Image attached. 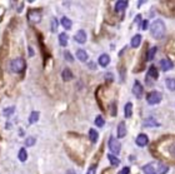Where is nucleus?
Returning a JSON list of instances; mask_svg holds the SVG:
<instances>
[{
  "label": "nucleus",
  "instance_id": "nucleus-1",
  "mask_svg": "<svg viewBox=\"0 0 175 174\" xmlns=\"http://www.w3.org/2000/svg\"><path fill=\"white\" fill-rule=\"evenodd\" d=\"M169 167L163 163H149L143 167V172L145 174H166Z\"/></svg>",
  "mask_w": 175,
  "mask_h": 174
},
{
  "label": "nucleus",
  "instance_id": "nucleus-2",
  "mask_svg": "<svg viewBox=\"0 0 175 174\" xmlns=\"http://www.w3.org/2000/svg\"><path fill=\"white\" fill-rule=\"evenodd\" d=\"M150 33H151L153 38L162 39L165 35V24L163 20H159V19L155 20L150 26Z\"/></svg>",
  "mask_w": 175,
  "mask_h": 174
},
{
  "label": "nucleus",
  "instance_id": "nucleus-3",
  "mask_svg": "<svg viewBox=\"0 0 175 174\" xmlns=\"http://www.w3.org/2000/svg\"><path fill=\"white\" fill-rule=\"evenodd\" d=\"M10 69L14 73H22L25 69V60L23 58H16L10 63Z\"/></svg>",
  "mask_w": 175,
  "mask_h": 174
},
{
  "label": "nucleus",
  "instance_id": "nucleus-4",
  "mask_svg": "<svg viewBox=\"0 0 175 174\" xmlns=\"http://www.w3.org/2000/svg\"><path fill=\"white\" fill-rule=\"evenodd\" d=\"M162 99H163L162 93H159V92H151L146 96V102H148V104H150V105H155V104L162 102Z\"/></svg>",
  "mask_w": 175,
  "mask_h": 174
},
{
  "label": "nucleus",
  "instance_id": "nucleus-5",
  "mask_svg": "<svg viewBox=\"0 0 175 174\" xmlns=\"http://www.w3.org/2000/svg\"><path fill=\"white\" fill-rule=\"evenodd\" d=\"M109 149L111 150V153L114 154H119L121 150V144L118 142V139H115L114 137H110L109 139Z\"/></svg>",
  "mask_w": 175,
  "mask_h": 174
},
{
  "label": "nucleus",
  "instance_id": "nucleus-6",
  "mask_svg": "<svg viewBox=\"0 0 175 174\" xmlns=\"http://www.w3.org/2000/svg\"><path fill=\"white\" fill-rule=\"evenodd\" d=\"M28 20H29L30 23H33V24L40 23V20H41L40 11H38V10H30L29 14H28Z\"/></svg>",
  "mask_w": 175,
  "mask_h": 174
},
{
  "label": "nucleus",
  "instance_id": "nucleus-7",
  "mask_svg": "<svg viewBox=\"0 0 175 174\" xmlns=\"http://www.w3.org/2000/svg\"><path fill=\"white\" fill-rule=\"evenodd\" d=\"M143 93H144L143 85L140 84L139 81H135V83H134V87H133V94H134L138 99H140V98L143 96Z\"/></svg>",
  "mask_w": 175,
  "mask_h": 174
},
{
  "label": "nucleus",
  "instance_id": "nucleus-8",
  "mask_svg": "<svg viewBox=\"0 0 175 174\" xmlns=\"http://www.w3.org/2000/svg\"><path fill=\"white\" fill-rule=\"evenodd\" d=\"M135 143L136 145H139V147H145L146 144L149 143V139H148V135L145 134H139L135 139Z\"/></svg>",
  "mask_w": 175,
  "mask_h": 174
},
{
  "label": "nucleus",
  "instance_id": "nucleus-9",
  "mask_svg": "<svg viewBox=\"0 0 175 174\" xmlns=\"http://www.w3.org/2000/svg\"><path fill=\"white\" fill-rule=\"evenodd\" d=\"M160 66H162L163 72L171 70V69H173V63L169 59H162V61H160Z\"/></svg>",
  "mask_w": 175,
  "mask_h": 174
},
{
  "label": "nucleus",
  "instance_id": "nucleus-10",
  "mask_svg": "<svg viewBox=\"0 0 175 174\" xmlns=\"http://www.w3.org/2000/svg\"><path fill=\"white\" fill-rule=\"evenodd\" d=\"M116 133H118V138H124L125 135H127V127H125V123L124 122L119 123L118 129H116Z\"/></svg>",
  "mask_w": 175,
  "mask_h": 174
},
{
  "label": "nucleus",
  "instance_id": "nucleus-11",
  "mask_svg": "<svg viewBox=\"0 0 175 174\" xmlns=\"http://www.w3.org/2000/svg\"><path fill=\"white\" fill-rule=\"evenodd\" d=\"M75 40L78 41L79 44H84L86 41V34L84 30H79L78 33L75 34Z\"/></svg>",
  "mask_w": 175,
  "mask_h": 174
},
{
  "label": "nucleus",
  "instance_id": "nucleus-12",
  "mask_svg": "<svg viewBox=\"0 0 175 174\" xmlns=\"http://www.w3.org/2000/svg\"><path fill=\"white\" fill-rule=\"evenodd\" d=\"M128 1L127 0H118V1L115 3V11H123L125 10V8L128 6Z\"/></svg>",
  "mask_w": 175,
  "mask_h": 174
},
{
  "label": "nucleus",
  "instance_id": "nucleus-13",
  "mask_svg": "<svg viewBox=\"0 0 175 174\" xmlns=\"http://www.w3.org/2000/svg\"><path fill=\"white\" fill-rule=\"evenodd\" d=\"M149 78H153V79H158L159 78V73H158V69L151 65L149 68V70H148V76H146V79H149Z\"/></svg>",
  "mask_w": 175,
  "mask_h": 174
},
{
  "label": "nucleus",
  "instance_id": "nucleus-14",
  "mask_svg": "<svg viewBox=\"0 0 175 174\" xmlns=\"http://www.w3.org/2000/svg\"><path fill=\"white\" fill-rule=\"evenodd\" d=\"M61 76H63V79H64V81H69V80L73 79V73L69 68H65L61 73Z\"/></svg>",
  "mask_w": 175,
  "mask_h": 174
},
{
  "label": "nucleus",
  "instance_id": "nucleus-15",
  "mask_svg": "<svg viewBox=\"0 0 175 174\" xmlns=\"http://www.w3.org/2000/svg\"><path fill=\"white\" fill-rule=\"evenodd\" d=\"M143 125L144 127H159V123L154 119V118H148V119H145L143 122Z\"/></svg>",
  "mask_w": 175,
  "mask_h": 174
},
{
  "label": "nucleus",
  "instance_id": "nucleus-16",
  "mask_svg": "<svg viewBox=\"0 0 175 174\" xmlns=\"http://www.w3.org/2000/svg\"><path fill=\"white\" fill-rule=\"evenodd\" d=\"M109 63H110V57L108 54H101L99 57V64L101 66H106Z\"/></svg>",
  "mask_w": 175,
  "mask_h": 174
},
{
  "label": "nucleus",
  "instance_id": "nucleus-17",
  "mask_svg": "<svg viewBox=\"0 0 175 174\" xmlns=\"http://www.w3.org/2000/svg\"><path fill=\"white\" fill-rule=\"evenodd\" d=\"M124 113H125V118H130L133 115V103H127L124 108Z\"/></svg>",
  "mask_w": 175,
  "mask_h": 174
},
{
  "label": "nucleus",
  "instance_id": "nucleus-18",
  "mask_svg": "<svg viewBox=\"0 0 175 174\" xmlns=\"http://www.w3.org/2000/svg\"><path fill=\"white\" fill-rule=\"evenodd\" d=\"M140 43H141V35H140V34H136L135 37H133V39L130 41L133 48H138L140 45Z\"/></svg>",
  "mask_w": 175,
  "mask_h": 174
},
{
  "label": "nucleus",
  "instance_id": "nucleus-19",
  "mask_svg": "<svg viewBox=\"0 0 175 174\" xmlns=\"http://www.w3.org/2000/svg\"><path fill=\"white\" fill-rule=\"evenodd\" d=\"M76 57H78V59L80 61H86L88 60V54H86L85 50H83V49L76 50Z\"/></svg>",
  "mask_w": 175,
  "mask_h": 174
},
{
  "label": "nucleus",
  "instance_id": "nucleus-20",
  "mask_svg": "<svg viewBox=\"0 0 175 174\" xmlns=\"http://www.w3.org/2000/svg\"><path fill=\"white\" fill-rule=\"evenodd\" d=\"M68 40H69V38H68V35L65 33L59 34V43H60L61 46H66L68 45Z\"/></svg>",
  "mask_w": 175,
  "mask_h": 174
},
{
  "label": "nucleus",
  "instance_id": "nucleus-21",
  "mask_svg": "<svg viewBox=\"0 0 175 174\" xmlns=\"http://www.w3.org/2000/svg\"><path fill=\"white\" fill-rule=\"evenodd\" d=\"M71 24H73V23H71V20H70L69 18L64 16V18L61 19V25L64 26L65 29H68V30H69V29H71Z\"/></svg>",
  "mask_w": 175,
  "mask_h": 174
},
{
  "label": "nucleus",
  "instance_id": "nucleus-22",
  "mask_svg": "<svg viewBox=\"0 0 175 174\" xmlns=\"http://www.w3.org/2000/svg\"><path fill=\"white\" fill-rule=\"evenodd\" d=\"M89 138L92 143H96L98 142V131L95 129H90L89 130Z\"/></svg>",
  "mask_w": 175,
  "mask_h": 174
},
{
  "label": "nucleus",
  "instance_id": "nucleus-23",
  "mask_svg": "<svg viewBox=\"0 0 175 174\" xmlns=\"http://www.w3.org/2000/svg\"><path fill=\"white\" fill-rule=\"evenodd\" d=\"M18 158H19V161L20 162H25L26 159H28V153L25 150V148H22L19 150V154H18Z\"/></svg>",
  "mask_w": 175,
  "mask_h": 174
},
{
  "label": "nucleus",
  "instance_id": "nucleus-24",
  "mask_svg": "<svg viewBox=\"0 0 175 174\" xmlns=\"http://www.w3.org/2000/svg\"><path fill=\"white\" fill-rule=\"evenodd\" d=\"M165 84H166V88L169 90H171V92H174V90H175V79H173V78L166 79Z\"/></svg>",
  "mask_w": 175,
  "mask_h": 174
},
{
  "label": "nucleus",
  "instance_id": "nucleus-25",
  "mask_svg": "<svg viewBox=\"0 0 175 174\" xmlns=\"http://www.w3.org/2000/svg\"><path fill=\"white\" fill-rule=\"evenodd\" d=\"M39 116H40L39 112H33V113L30 114V116H29V124L36 123V122L39 120Z\"/></svg>",
  "mask_w": 175,
  "mask_h": 174
},
{
  "label": "nucleus",
  "instance_id": "nucleus-26",
  "mask_svg": "<svg viewBox=\"0 0 175 174\" xmlns=\"http://www.w3.org/2000/svg\"><path fill=\"white\" fill-rule=\"evenodd\" d=\"M108 159H109L110 164H113V165H119L120 164V159H119L118 157H115V155H113V154H108Z\"/></svg>",
  "mask_w": 175,
  "mask_h": 174
},
{
  "label": "nucleus",
  "instance_id": "nucleus-27",
  "mask_svg": "<svg viewBox=\"0 0 175 174\" xmlns=\"http://www.w3.org/2000/svg\"><path fill=\"white\" fill-rule=\"evenodd\" d=\"M156 50H158V48H156V46H153V48H150V50L148 52V55H146V59H148V60H153V59H154V57H155V53H156Z\"/></svg>",
  "mask_w": 175,
  "mask_h": 174
},
{
  "label": "nucleus",
  "instance_id": "nucleus-28",
  "mask_svg": "<svg viewBox=\"0 0 175 174\" xmlns=\"http://www.w3.org/2000/svg\"><path fill=\"white\" fill-rule=\"evenodd\" d=\"M58 19L57 18H53L51 19V31L53 33H57L58 31Z\"/></svg>",
  "mask_w": 175,
  "mask_h": 174
},
{
  "label": "nucleus",
  "instance_id": "nucleus-29",
  "mask_svg": "<svg viewBox=\"0 0 175 174\" xmlns=\"http://www.w3.org/2000/svg\"><path fill=\"white\" fill-rule=\"evenodd\" d=\"M95 125H98L99 128L104 127V119H103L101 115H98V116L95 118Z\"/></svg>",
  "mask_w": 175,
  "mask_h": 174
},
{
  "label": "nucleus",
  "instance_id": "nucleus-30",
  "mask_svg": "<svg viewBox=\"0 0 175 174\" xmlns=\"http://www.w3.org/2000/svg\"><path fill=\"white\" fill-rule=\"evenodd\" d=\"M14 110H15V108H14V107L6 108V109H4V110H3V114H4L5 116H9V115H11V114L14 113Z\"/></svg>",
  "mask_w": 175,
  "mask_h": 174
},
{
  "label": "nucleus",
  "instance_id": "nucleus-31",
  "mask_svg": "<svg viewBox=\"0 0 175 174\" xmlns=\"http://www.w3.org/2000/svg\"><path fill=\"white\" fill-rule=\"evenodd\" d=\"M34 144H35V138H33V137H29L25 140V145H28V147H33Z\"/></svg>",
  "mask_w": 175,
  "mask_h": 174
},
{
  "label": "nucleus",
  "instance_id": "nucleus-32",
  "mask_svg": "<svg viewBox=\"0 0 175 174\" xmlns=\"http://www.w3.org/2000/svg\"><path fill=\"white\" fill-rule=\"evenodd\" d=\"M64 58H65V60H68V61H70V63L74 61V58L71 57V54H70L69 52H65V53H64Z\"/></svg>",
  "mask_w": 175,
  "mask_h": 174
},
{
  "label": "nucleus",
  "instance_id": "nucleus-33",
  "mask_svg": "<svg viewBox=\"0 0 175 174\" xmlns=\"http://www.w3.org/2000/svg\"><path fill=\"white\" fill-rule=\"evenodd\" d=\"M169 153H170V154L175 158V143H173L171 145H170V147H169Z\"/></svg>",
  "mask_w": 175,
  "mask_h": 174
},
{
  "label": "nucleus",
  "instance_id": "nucleus-34",
  "mask_svg": "<svg viewBox=\"0 0 175 174\" xmlns=\"http://www.w3.org/2000/svg\"><path fill=\"white\" fill-rule=\"evenodd\" d=\"M130 173V168L129 167H124V168L121 169V172H120V174H129Z\"/></svg>",
  "mask_w": 175,
  "mask_h": 174
},
{
  "label": "nucleus",
  "instance_id": "nucleus-35",
  "mask_svg": "<svg viewBox=\"0 0 175 174\" xmlns=\"http://www.w3.org/2000/svg\"><path fill=\"white\" fill-rule=\"evenodd\" d=\"M95 172H96V169H95V167L93 165V167H90V168L88 169L86 174H95Z\"/></svg>",
  "mask_w": 175,
  "mask_h": 174
},
{
  "label": "nucleus",
  "instance_id": "nucleus-36",
  "mask_svg": "<svg viewBox=\"0 0 175 174\" xmlns=\"http://www.w3.org/2000/svg\"><path fill=\"white\" fill-rule=\"evenodd\" d=\"M148 26H149V23H148V20H144V22H143V30H146V29H148Z\"/></svg>",
  "mask_w": 175,
  "mask_h": 174
},
{
  "label": "nucleus",
  "instance_id": "nucleus-37",
  "mask_svg": "<svg viewBox=\"0 0 175 174\" xmlns=\"http://www.w3.org/2000/svg\"><path fill=\"white\" fill-rule=\"evenodd\" d=\"M105 78H106V80H108V79H109V80H113V76L110 75V73H108L106 75H105Z\"/></svg>",
  "mask_w": 175,
  "mask_h": 174
},
{
  "label": "nucleus",
  "instance_id": "nucleus-38",
  "mask_svg": "<svg viewBox=\"0 0 175 174\" xmlns=\"http://www.w3.org/2000/svg\"><path fill=\"white\" fill-rule=\"evenodd\" d=\"M29 53H30V54H29V55H30V57H33V55H34V50L31 49V48H30V46H29Z\"/></svg>",
  "mask_w": 175,
  "mask_h": 174
},
{
  "label": "nucleus",
  "instance_id": "nucleus-39",
  "mask_svg": "<svg viewBox=\"0 0 175 174\" xmlns=\"http://www.w3.org/2000/svg\"><path fill=\"white\" fill-rule=\"evenodd\" d=\"M66 174H75V170H73V169H69V170L66 172Z\"/></svg>",
  "mask_w": 175,
  "mask_h": 174
}]
</instances>
